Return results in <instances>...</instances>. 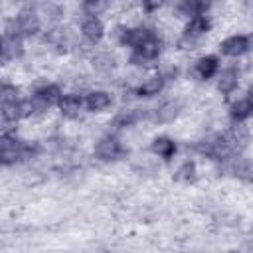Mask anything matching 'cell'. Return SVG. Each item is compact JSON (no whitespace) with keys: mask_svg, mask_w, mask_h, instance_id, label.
<instances>
[{"mask_svg":"<svg viewBox=\"0 0 253 253\" xmlns=\"http://www.w3.org/2000/svg\"><path fill=\"white\" fill-rule=\"evenodd\" d=\"M208 30H210L208 18H206V16H194V18L188 22L186 30H184V38H186V40H196V38H200L202 34H206Z\"/></svg>","mask_w":253,"mask_h":253,"instance_id":"obj_5","label":"cell"},{"mask_svg":"<svg viewBox=\"0 0 253 253\" xmlns=\"http://www.w3.org/2000/svg\"><path fill=\"white\" fill-rule=\"evenodd\" d=\"M85 105H87L89 111H103V109H107L111 105V97L105 91H93V93L87 95Z\"/></svg>","mask_w":253,"mask_h":253,"instance_id":"obj_11","label":"cell"},{"mask_svg":"<svg viewBox=\"0 0 253 253\" xmlns=\"http://www.w3.org/2000/svg\"><path fill=\"white\" fill-rule=\"evenodd\" d=\"M217 67H219V63H217V57H213V55H206V57H202V59L196 63V71H198V75H200L202 79L213 77L215 71H217Z\"/></svg>","mask_w":253,"mask_h":253,"instance_id":"obj_10","label":"cell"},{"mask_svg":"<svg viewBox=\"0 0 253 253\" xmlns=\"http://www.w3.org/2000/svg\"><path fill=\"white\" fill-rule=\"evenodd\" d=\"M162 87H164V79L162 77H152V79L144 81L140 87H136V95L138 97H152V95H158Z\"/></svg>","mask_w":253,"mask_h":253,"instance_id":"obj_13","label":"cell"},{"mask_svg":"<svg viewBox=\"0 0 253 253\" xmlns=\"http://www.w3.org/2000/svg\"><path fill=\"white\" fill-rule=\"evenodd\" d=\"M176 113H178V105L176 103H168V105H164V107H160L158 111H156V121H160V123H166V121H172L174 117H176Z\"/></svg>","mask_w":253,"mask_h":253,"instance_id":"obj_19","label":"cell"},{"mask_svg":"<svg viewBox=\"0 0 253 253\" xmlns=\"http://www.w3.org/2000/svg\"><path fill=\"white\" fill-rule=\"evenodd\" d=\"M34 97H36L40 103H43L45 107H49V105H53V103H59V99H61L63 95H61V91H59L57 85H43V87H40V89L36 91Z\"/></svg>","mask_w":253,"mask_h":253,"instance_id":"obj_6","label":"cell"},{"mask_svg":"<svg viewBox=\"0 0 253 253\" xmlns=\"http://www.w3.org/2000/svg\"><path fill=\"white\" fill-rule=\"evenodd\" d=\"M123 154V148L119 144L117 138L113 136H103L97 144H95V156L101 160H115Z\"/></svg>","mask_w":253,"mask_h":253,"instance_id":"obj_2","label":"cell"},{"mask_svg":"<svg viewBox=\"0 0 253 253\" xmlns=\"http://www.w3.org/2000/svg\"><path fill=\"white\" fill-rule=\"evenodd\" d=\"M2 103H12V101H18V89L12 87V85H2Z\"/></svg>","mask_w":253,"mask_h":253,"instance_id":"obj_20","label":"cell"},{"mask_svg":"<svg viewBox=\"0 0 253 253\" xmlns=\"http://www.w3.org/2000/svg\"><path fill=\"white\" fill-rule=\"evenodd\" d=\"M144 117H146V113H142V111H138V109H134V111H123V113L115 119V126H130V125L138 123V121L144 119Z\"/></svg>","mask_w":253,"mask_h":253,"instance_id":"obj_16","label":"cell"},{"mask_svg":"<svg viewBox=\"0 0 253 253\" xmlns=\"http://www.w3.org/2000/svg\"><path fill=\"white\" fill-rule=\"evenodd\" d=\"M20 53H22L20 36L6 34V36H4V47H2V59L8 61V59H12V57H18Z\"/></svg>","mask_w":253,"mask_h":253,"instance_id":"obj_7","label":"cell"},{"mask_svg":"<svg viewBox=\"0 0 253 253\" xmlns=\"http://www.w3.org/2000/svg\"><path fill=\"white\" fill-rule=\"evenodd\" d=\"M210 8V0H182L180 12L186 16H202Z\"/></svg>","mask_w":253,"mask_h":253,"instance_id":"obj_12","label":"cell"},{"mask_svg":"<svg viewBox=\"0 0 253 253\" xmlns=\"http://www.w3.org/2000/svg\"><path fill=\"white\" fill-rule=\"evenodd\" d=\"M237 87V71L235 69H225L219 77V83H217V89L223 93V95H229L233 89Z\"/></svg>","mask_w":253,"mask_h":253,"instance_id":"obj_14","label":"cell"},{"mask_svg":"<svg viewBox=\"0 0 253 253\" xmlns=\"http://www.w3.org/2000/svg\"><path fill=\"white\" fill-rule=\"evenodd\" d=\"M178 182H194L196 180V164L194 162H184L182 166H180V170L176 172V176H174Z\"/></svg>","mask_w":253,"mask_h":253,"instance_id":"obj_18","label":"cell"},{"mask_svg":"<svg viewBox=\"0 0 253 253\" xmlns=\"http://www.w3.org/2000/svg\"><path fill=\"white\" fill-rule=\"evenodd\" d=\"M81 32H83V36L89 40V42H99L101 38H103V24H101V20L99 18H95V16H89V18H85L83 20V24H81Z\"/></svg>","mask_w":253,"mask_h":253,"instance_id":"obj_4","label":"cell"},{"mask_svg":"<svg viewBox=\"0 0 253 253\" xmlns=\"http://www.w3.org/2000/svg\"><path fill=\"white\" fill-rule=\"evenodd\" d=\"M132 49H134L132 59H138V61H152V59H156L158 53H160V42H158V38L154 36V32H150L148 38H146L144 42H140V43H138L136 47H132Z\"/></svg>","mask_w":253,"mask_h":253,"instance_id":"obj_1","label":"cell"},{"mask_svg":"<svg viewBox=\"0 0 253 253\" xmlns=\"http://www.w3.org/2000/svg\"><path fill=\"white\" fill-rule=\"evenodd\" d=\"M249 45H251L249 38H245V36H231V38H227V40H223L219 43V51L223 55L237 57V55H243L249 49Z\"/></svg>","mask_w":253,"mask_h":253,"instance_id":"obj_3","label":"cell"},{"mask_svg":"<svg viewBox=\"0 0 253 253\" xmlns=\"http://www.w3.org/2000/svg\"><path fill=\"white\" fill-rule=\"evenodd\" d=\"M2 119L6 123H16L18 119H22V103L20 101L2 103Z\"/></svg>","mask_w":253,"mask_h":253,"instance_id":"obj_15","label":"cell"},{"mask_svg":"<svg viewBox=\"0 0 253 253\" xmlns=\"http://www.w3.org/2000/svg\"><path fill=\"white\" fill-rule=\"evenodd\" d=\"M247 101H249V105H251V109H253V89H249V93H247V97H245Z\"/></svg>","mask_w":253,"mask_h":253,"instance_id":"obj_22","label":"cell"},{"mask_svg":"<svg viewBox=\"0 0 253 253\" xmlns=\"http://www.w3.org/2000/svg\"><path fill=\"white\" fill-rule=\"evenodd\" d=\"M59 109H61V113L63 115H67V117H75L79 111H81V105H83V99L79 97V95H75V93H71V95H63L61 99H59Z\"/></svg>","mask_w":253,"mask_h":253,"instance_id":"obj_8","label":"cell"},{"mask_svg":"<svg viewBox=\"0 0 253 253\" xmlns=\"http://www.w3.org/2000/svg\"><path fill=\"white\" fill-rule=\"evenodd\" d=\"M251 113H253V109H251V105H249L247 99H241V101H237V103L231 105V117H233L235 121H243V119H247Z\"/></svg>","mask_w":253,"mask_h":253,"instance_id":"obj_17","label":"cell"},{"mask_svg":"<svg viewBox=\"0 0 253 253\" xmlns=\"http://www.w3.org/2000/svg\"><path fill=\"white\" fill-rule=\"evenodd\" d=\"M162 6V0H142V8H144V12H154V10H158Z\"/></svg>","mask_w":253,"mask_h":253,"instance_id":"obj_21","label":"cell"},{"mask_svg":"<svg viewBox=\"0 0 253 253\" xmlns=\"http://www.w3.org/2000/svg\"><path fill=\"white\" fill-rule=\"evenodd\" d=\"M150 148H152L154 154H158V156H162V158H166V160H170V158L174 156V152H176V144H174V140H170V138H166V136H158V138H154Z\"/></svg>","mask_w":253,"mask_h":253,"instance_id":"obj_9","label":"cell"}]
</instances>
